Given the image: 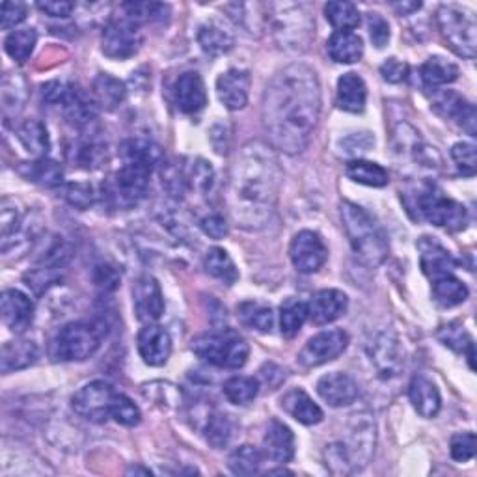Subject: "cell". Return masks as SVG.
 I'll list each match as a JSON object with an SVG mask.
<instances>
[{
	"label": "cell",
	"instance_id": "obj_1",
	"mask_svg": "<svg viewBox=\"0 0 477 477\" xmlns=\"http://www.w3.org/2000/svg\"><path fill=\"white\" fill-rule=\"evenodd\" d=\"M321 114V84L316 71L291 64L278 71L263 94V127L274 150L287 155L308 148Z\"/></svg>",
	"mask_w": 477,
	"mask_h": 477
},
{
	"label": "cell",
	"instance_id": "obj_2",
	"mask_svg": "<svg viewBox=\"0 0 477 477\" xmlns=\"http://www.w3.org/2000/svg\"><path fill=\"white\" fill-rule=\"evenodd\" d=\"M280 179L277 155L260 142L246 144L230 176V207L238 224L260 228L267 223L277 206Z\"/></svg>",
	"mask_w": 477,
	"mask_h": 477
},
{
	"label": "cell",
	"instance_id": "obj_3",
	"mask_svg": "<svg viewBox=\"0 0 477 477\" xmlns=\"http://www.w3.org/2000/svg\"><path fill=\"white\" fill-rule=\"evenodd\" d=\"M341 223L360 263L379 267L388 258V237L371 213L356 204H351V201H343Z\"/></svg>",
	"mask_w": 477,
	"mask_h": 477
},
{
	"label": "cell",
	"instance_id": "obj_4",
	"mask_svg": "<svg viewBox=\"0 0 477 477\" xmlns=\"http://www.w3.org/2000/svg\"><path fill=\"white\" fill-rule=\"evenodd\" d=\"M375 451V424L368 414H355L347 442L330 444L325 450L326 466L332 473H351L370 463Z\"/></svg>",
	"mask_w": 477,
	"mask_h": 477
},
{
	"label": "cell",
	"instance_id": "obj_5",
	"mask_svg": "<svg viewBox=\"0 0 477 477\" xmlns=\"http://www.w3.org/2000/svg\"><path fill=\"white\" fill-rule=\"evenodd\" d=\"M191 348L199 360L220 370H241L250 355L246 340L231 328L201 334L192 340Z\"/></svg>",
	"mask_w": 477,
	"mask_h": 477
},
{
	"label": "cell",
	"instance_id": "obj_6",
	"mask_svg": "<svg viewBox=\"0 0 477 477\" xmlns=\"http://www.w3.org/2000/svg\"><path fill=\"white\" fill-rule=\"evenodd\" d=\"M277 43L285 51H304L314 35V21L301 4H269L265 6V25Z\"/></svg>",
	"mask_w": 477,
	"mask_h": 477
},
{
	"label": "cell",
	"instance_id": "obj_7",
	"mask_svg": "<svg viewBox=\"0 0 477 477\" xmlns=\"http://www.w3.org/2000/svg\"><path fill=\"white\" fill-rule=\"evenodd\" d=\"M43 101L47 106L59 110L64 120L81 133L91 129L96 121V103L79 86L64 82H49L43 86Z\"/></svg>",
	"mask_w": 477,
	"mask_h": 477
},
{
	"label": "cell",
	"instance_id": "obj_8",
	"mask_svg": "<svg viewBox=\"0 0 477 477\" xmlns=\"http://www.w3.org/2000/svg\"><path fill=\"white\" fill-rule=\"evenodd\" d=\"M103 330L91 323H69L51 343V356L57 362H82L94 356L101 345Z\"/></svg>",
	"mask_w": 477,
	"mask_h": 477
},
{
	"label": "cell",
	"instance_id": "obj_9",
	"mask_svg": "<svg viewBox=\"0 0 477 477\" xmlns=\"http://www.w3.org/2000/svg\"><path fill=\"white\" fill-rule=\"evenodd\" d=\"M436 23L444 40L458 57L473 59L477 49V25L475 15L461 6L446 4L438 10Z\"/></svg>",
	"mask_w": 477,
	"mask_h": 477
},
{
	"label": "cell",
	"instance_id": "obj_10",
	"mask_svg": "<svg viewBox=\"0 0 477 477\" xmlns=\"http://www.w3.org/2000/svg\"><path fill=\"white\" fill-rule=\"evenodd\" d=\"M416 206L419 215L438 228L458 231L465 230L468 224L466 207L463 204H458V201L444 196L433 185H427L419 191Z\"/></svg>",
	"mask_w": 477,
	"mask_h": 477
},
{
	"label": "cell",
	"instance_id": "obj_11",
	"mask_svg": "<svg viewBox=\"0 0 477 477\" xmlns=\"http://www.w3.org/2000/svg\"><path fill=\"white\" fill-rule=\"evenodd\" d=\"M118 392L105 380H94L82 387L71 399L73 411L81 418L103 424L108 418H113V409L116 403Z\"/></svg>",
	"mask_w": 477,
	"mask_h": 477
},
{
	"label": "cell",
	"instance_id": "obj_12",
	"mask_svg": "<svg viewBox=\"0 0 477 477\" xmlns=\"http://www.w3.org/2000/svg\"><path fill=\"white\" fill-rule=\"evenodd\" d=\"M142 47V34L138 25L131 23L127 17L123 20H113L105 30L101 38V49L105 57L113 60H127L133 59Z\"/></svg>",
	"mask_w": 477,
	"mask_h": 477
},
{
	"label": "cell",
	"instance_id": "obj_13",
	"mask_svg": "<svg viewBox=\"0 0 477 477\" xmlns=\"http://www.w3.org/2000/svg\"><path fill=\"white\" fill-rule=\"evenodd\" d=\"M348 345V334L343 330H325V332L308 340L299 353V364L304 368H319L323 364L336 360Z\"/></svg>",
	"mask_w": 477,
	"mask_h": 477
},
{
	"label": "cell",
	"instance_id": "obj_14",
	"mask_svg": "<svg viewBox=\"0 0 477 477\" xmlns=\"http://www.w3.org/2000/svg\"><path fill=\"white\" fill-rule=\"evenodd\" d=\"M289 258L299 272L314 274L325 265L328 250L319 233L304 230L293 237L289 246Z\"/></svg>",
	"mask_w": 477,
	"mask_h": 477
},
{
	"label": "cell",
	"instance_id": "obj_15",
	"mask_svg": "<svg viewBox=\"0 0 477 477\" xmlns=\"http://www.w3.org/2000/svg\"><path fill=\"white\" fill-rule=\"evenodd\" d=\"M150 167L135 162H125L123 167L114 174L113 181V194L118 198L123 206H137L150 189Z\"/></svg>",
	"mask_w": 477,
	"mask_h": 477
},
{
	"label": "cell",
	"instance_id": "obj_16",
	"mask_svg": "<svg viewBox=\"0 0 477 477\" xmlns=\"http://www.w3.org/2000/svg\"><path fill=\"white\" fill-rule=\"evenodd\" d=\"M133 302H135V314L142 323H155L164 314V297L159 282L144 274L133 287Z\"/></svg>",
	"mask_w": 477,
	"mask_h": 477
},
{
	"label": "cell",
	"instance_id": "obj_17",
	"mask_svg": "<svg viewBox=\"0 0 477 477\" xmlns=\"http://www.w3.org/2000/svg\"><path fill=\"white\" fill-rule=\"evenodd\" d=\"M137 343L142 360L153 368H160L172 355L170 334L159 325H145L138 332Z\"/></svg>",
	"mask_w": 477,
	"mask_h": 477
},
{
	"label": "cell",
	"instance_id": "obj_18",
	"mask_svg": "<svg viewBox=\"0 0 477 477\" xmlns=\"http://www.w3.org/2000/svg\"><path fill=\"white\" fill-rule=\"evenodd\" d=\"M252 77L245 69H228L216 81V94L228 110H241L248 103Z\"/></svg>",
	"mask_w": 477,
	"mask_h": 477
},
{
	"label": "cell",
	"instance_id": "obj_19",
	"mask_svg": "<svg viewBox=\"0 0 477 477\" xmlns=\"http://www.w3.org/2000/svg\"><path fill=\"white\" fill-rule=\"evenodd\" d=\"M174 101L183 114H198L207 105L206 84L196 71H187L174 84Z\"/></svg>",
	"mask_w": 477,
	"mask_h": 477
},
{
	"label": "cell",
	"instance_id": "obj_20",
	"mask_svg": "<svg viewBox=\"0 0 477 477\" xmlns=\"http://www.w3.org/2000/svg\"><path fill=\"white\" fill-rule=\"evenodd\" d=\"M348 306V299L340 289H323L316 293L308 302V317L311 323L321 326L338 321Z\"/></svg>",
	"mask_w": 477,
	"mask_h": 477
},
{
	"label": "cell",
	"instance_id": "obj_21",
	"mask_svg": "<svg viewBox=\"0 0 477 477\" xmlns=\"http://www.w3.org/2000/svg\"><path fill=\"white\" fill-rule=\"evenodd\" d=\"M317 394L330 407H348L356 401L360 390L356 380L347 373H328L317 382Z\"/></svg>",
	"mask_w": 477,
	"mask_h": 477
},
{
	"label": "cell",
	"instance_id": "obj_22",
	"mask_svg": "<svg viewBox=\"0 0 477 477\" xmlns=\"http://www.w3.org/2000/svg\"><path fill=\"white\" fill-rule=\"evenodd\" d=\"M3 321L15 334H23L34 321V302L25 293L6 289L3 293Z\"/></svg>",
	"mask_w": 477,
	"mask_h": 477
},
{
	"label": "cell",
	"instance_id": "obj_23",
	"mask_svg": "<svg viewBox=\"0 0 477 477\" xmlns=\"http://www.w3.org/2000/svg\"><path fill=\"white\" fill-rule=\"evenodd\" d=\"M371 360L384 379L395 377L403 368V348L392 332H382L371 345Z\"/></svg>",
	"mask_w": 477,
	"mask_h": 477
},
{
	"label": "cell",
	"instance_id": "obj_24",
	"mask_svg": "<svg viewBox=\"0 0 477 477\" xmlns=\"http://www.w3.org/2000/svg\"><path fill=\"white\" fill-rule=\"evenodd\" d=\"M263 453L272 463L285 465L295 455V436L293 431L278 419H272L263 436Z\"/></svg>",
	"mask_w": 477,
	"mask_h": 477
},
{
	"label": "cell",
	"instance_id": "obj_25",
	"mask_svg": "<svg viewBox=\"0 0 477 477\" xmlns=\"http://www.w3.org/2000/svg\"><path fill=\"white\" fill-rule=\"evenodd\" d=\"M418 248H419L421 269H424V272L433 280L438 277H444V274H451V270L457 265L453 255L442 245L433 241L429 237H421Z\"/></svg>",
	"mask_w": 477,
	"mask_h": 477
},
{
	"label": "cell",
	"instance_id": "obj_26",
	"mask_svg": "<svg viewBox=\"0 0 477 477\" xmlns=\"http://www.w3.org/2000/svg\"><path fill=\"white\" fill-rule=\"evenodd\" d=\"M434 110L444 118L455 120L470 137H475V108L465 98L455 91H444L434 99Z\"/></svg>",
	"mask_w": 477,
	"mask_h": 477
},
{
	"label": "cell",
	"instance_id": "obj_27",
	"mask_svg": "<svg viewBox=\"0 0 477 477\" xmlns=\"http://www.w3.org/2000/svg\"><path fill=\"white\" fill-rule=\"evenodd\" d=\"M67 157L73 167L84 168V170H96L106 160V144H103L94 135L84 133L73 148L67 152Z\"/></svg>",
	"mask_w": 477,
	"mask_h": 477
},
{
	"label": "cell",
	"instance_id": "obj_28",
	"mask_svg": "<svg viewBox=\"0 0 477 477\" xmlns=\"http://www.w3.org/2000/svg\"><path fill=\"white\" fill-rule=\"evenodd\" d=\"M368 101V86L356 73H345L338 81V106L345 113L360 114Z\"/></svg>",
	"mask_w": 477,
	"mask_h": 477
},
{
	"label": "cell",
	"instance_id": "obj_29",
	"mask_svg": "<svg viewBox=\"0 0 477 477\" xmlns=\"http://www.w3.org/2000/svg\"><path fill=\"white\" fill-rule=\"evenodd\" d=\"M409 397L412 407L421 418H434L442 407V397L438 388L426 377H414L409 387Z\"/></svg>",
	"mask_w": 477,
	"mask_h": 477
},
{
	"label": "cell",
	"instance_id": "obj_30",
	"mask_svg": "<svg viewBox=\"0 0 477 477\" xmlns=\"http://www.w3.org/2000/svg\"><path fill=\"white\" fill-rule=\"evenodd\" d=\"M40 353L35 343L28 340L21 341H8L3 347V353H0V370H3L4 375L12 371H20L30 368L32 364L38 360Z\"/></svg>",
	"mask_w": 477,
	"mask_h": 477
},
{
	"label": "cell",
	"instance_id": "obj_31",
	"mask_svg": "<svg viewBox=\"0 0 477 477\" xmlns=\"http://www.w3.org/2000/svg\"><path fill=\"white\" fill-rule=\"evenodd\" d=\"M282 409L302 426H317L323 421V411L306 392L291 390L282 397Z\"/></svg>",
	"mask_w": 477,
	"mask_h": 477
},
{
	"label": "cell",
	"instance_id": "obj_32",
	"mask_svg": "<svg viewBox=\"0 0 477 477\" xmlns=\"http://www.w3.org/2000/svg\"><path fill=\"white\" fill-rule=\"evenodd\" d=\"M326 49L330 59L338 64H355L364 57V42L355 32H334Z\"/></svg>",
	"mask_w": 477,
	"mask_h": 477
},
{
	"label": "cell",
	"instance_id": "obj_33",
	"mask_svg": "<svg viewBox=\"0 0 477 477\" xmlns=\"http://www.w3.org/2000/svg\"><path fill=\"white\" fill-rule=\"evenodd\" d=\"M123 162H135L144 164V167L155 168L162 160V150L160 145L148 138H129L121 144L120 150Z\"/></svg>",
	"mask_w": 477,
	"mask_h": 477
},
{
	"label": "cell",
	"instance_id": "obj_34",
	"mask_svg": "<svg viewBox=\"0 0 477 477\" xmlns=\"http://www.w3.org/2000/svg\"><path fill=\"white\" fill-rule=\"evenodd\" d=\"M91 99L103 110H116L125 99V86L110 75H99L91 86Z\"/></svg>",
	"mask_w": 477,
	"mask_h": 477
},
{
	"label": "cell",
	"instance_id": "obj_35",
	"mask_svg": "<svg viewBox=\"0 0 477 477\" xmlns=\"http://www.w3.org/2000/svg\"><path fill=\"white\" fill-rule=\"evenodd\" d=\"M21 172L28 181L35 183V185L47 187V189L59 187V185H62V181H64V170H62L60 164L57 160L45 159V157H40L38 160L28 162Z\"/></svg>",
	"mask_w": 477,
	"mask_h": 477
},
{
	"label": "cell",
	"instance_id": "obj_36",
	"mask_svg": "<svg viewBox=\"0 0 477 477\" xmlns=\"http://www.w3.org/2000/svg\"><path fill=\"white\" fill-rule=\"evenodd\" d=\"M237 316L246 328L258 330V332H270L274 326V311L269 304L258 301H245L237 306Z\"/></svg>",
	"mask_w": 477,
	"mask_h": 477
},
{
	"label": "cell",
	"instance_id": "obj_37",
	"mask_svg": "<svg viewBox=\"0 0 477 477\" xmlns=\"http://www.w3.org/2000/svg\"><path fill=\"white\" fill-rule=\"evenodd\" d=\"M345 174L348 179H353L355 183H360V185H368V187H387L390 176L384 170L380 164L371 162V160H351L347 162Z\"/></svg>",
	"mask_w": 477,
	"mask_h": 477
},
{
	"label": "cell",
	"instance_id": "obj_38",
	"mask_svg": "<svg viewBox=\"0 0 477 477\" xmlns=\"http://www.w3.org/2000/svg\"><path fill=\"white\" fill-rule=\"evenodd\" d=\"M433 299L442 308H453L468 299V287L453 274H444L433 280Z\"/></svg>",
	"mask_w": 477,
	"mask_h": 477
},
{
	"label": "cell",
	"instance_id": "obj_39",
	"mask_svg": "<svg viewBox=\"0 0 477 477\" xmlns=\"http://www.w3.org/2000/svg\"><path fill=\"white\" fill-rule=\"evenodd\" d=\"M204 267L209 277L226 285H233L238 280V270L224 248H211L204 260Z\"/></svg>",
	"mask_w": 477,
	"mask_h": 477
},
{
	"label": "cell",
	"instance_id": "obj_40",
	"mask_svg": "<svg viewBox=\"0 0 477 477\" xmlns=\"http://www.w3.org/2000/svg\"><path fill=\"white\" fill-rule=\"evenodd\" d=\"M17 137H20L21 144L32 155L45 157L51 148L47 127L40 120L23 121L20 127H17Z\"/></svg>",
	"mask_w": 477,
	"mask_h": 477
},
{
	"label": "cell",
	"instance_id": "obj_41",
	"mask_svg": "<svg viewBox=\"0 0 477 477\" xmlns=\"http://www.w3.org/2000/svg\"><path fill=\"white\" fill-rule=\"evenodd\" d=\"M198 43L211 57H220L233 49V35L216 23H207L198 30Z\"/></svg>",
	"mask_w": 477,
	"mask_h": 477
},
{
	"label": "cell",
	"instance_id": "obj_42",
	"mask_svg": "<svg viewBox=\"0 0 477 477\" xmlns=\"http://www.w3.org/2000/svg\"><path fill=\"white\" fill-rule=\"evenodd\" d=\"M458 77V67L453 62H448L440 57L429 59L424 66H421V81L427 88H440L444 84L455 82Z\"/></svg>",
	"mask_w": 477,
	"mask_h": 477
},
{
	"label": "cell",
	"instance_id": "obj_43",
	"mask_svg": "<svg viewBox=\"0 0 477 477\" xmlns=\"http://www.w3.org/2000/svg\"><path fill=\"white\" fill-rule=\"evenodd\" d=\"M308 319V304L299 299H287L280 306V330L282 336L295 338Z\"/></svg>",
	"mask_w": 477,
	"mask_h": 477
},
{
	"label": "cell",
	"instance_id": "obj_44",
	"mask_svg": "<svg viewBox=\"0 0 477 477\" xmlns=\"http://www.w3.org/2000/svg\"><path fill=\"white\" fill-rule=\"evenodd\" d=\"M223 390L233 405H248L260 394V380L254 377H231L224 382Z\"/></svg>",
	"mask_w": 477,
	"mask_h": 477
},
{
	"label": "cell",
	"instance_id": "obj_45",
	"mask_svg": "<svg viewBox=\"0 0 477 477\" xmlns=\"http://www.w3.org/2000/svg\"><path fill=\"white\" fill-rule=\"evenodd\" d=\"M325 15L338 32H353L360 25V12L351 3H328Z\"/></svg>",
	"mask_w": 477,
	"mask_h": 477
},
{
	"label": "cell",
	"instance_id": "obj_46",
	"mask_svg": "<svg viewBox=\"0 0 477 477\" xmlns=\"http://www.w3.org/2000/svg\"><path fill=\"white\" fill-rule=\"evenodd\" d=\"M262 453L254 446H241L231 451L228 457V466L235 475H254L260 472L262 466Z\"/></svg>",
	"mask_w": 477,
	"mask_h": 477
},
{
	"label": "cell",
	"instance_id": "obj_47",
	"mask_svg": "<svg viewBox=\"0 0 477 477\" xmlns=\"http://www.w3.org/2000/svg\"><path fill=\"white\" fill-rule=\"evenodd\" d=\"M35 42H38V34H35L34 28L15 30L6 38L4 49L15 62L23 64L30 59V54L35 47Z\"/></svg>",
	"mask_w": 477,
	"mask_h": 477
},
{
	"label": "cell",
	"instance_id": "obj_48",
	"mask_svg": "<svg viewBox=\"0 0 477 477\" xmlns=\"http://www.w3.org/2000/svg\"><path fill=\"white\" fill-rule=\"evenodd\" d=\"M204 434L207 442L216 450L228 446L233 436V426L230 418L220 412H209L204 426Z\"/></svg>",
	"mask_w": 477,
	"mask_h": 477
},
{
	"label": "cell",
	"instance_id": "obj_49",
	"mask_svg": "<svg viewBox=\"0 0 477 477\" xmlns=\"http://www.w3.org/2000/svg\"><path fill=\"white\" fill-rule=\"evenodd\" d=\"M125 17L135 25H142L148 21L162 20V15L168 12V6L157 4V3H127L121 6Z\"/></svg>",
	"mask_w": 477,
	"mask_h": 477
},
{
	"label": "cell",
	"instance_id": "obj_50",
	"mask_svg": "<svg viewBox=\"0 0 477 477\" xmlns=\"http://www.w3.org/2000/svg\"><path fill=\"white\" fill-rule=\"evenodd\" d=\"M21 224H23V216H21V211L15 207V199L4 198L3 207H0V230H3L4 246L8 245L10 237H13L21 230Z\"/></svg>",
	"mask_w": 477,
	"mask_h": 477
},
{
	"label": "cell",
	"instance_id": "obj_51",
	"mask_svg": "<svg viewBox=\"0 0 477 477\" xmlns=\"http://www.w3.org/2000/svg\"><path fill=\"white\" fill-rule=\"evenodd\" d=\"M113 418L118 421L120 426L135 427V426L140 424L142 414H140V409L135 405V403L129 397L118 392L114 409H113Z\"/></svg>",
	"mask_w": 477,
	"mask_h": 477
},
{
	"label": "cell",
	"instance_id": "obj_52",
	"mask_svg": "<svg viewBox=\"0 0 477 477\" xmlns=\"http://www.w3.org/2000/svg\"><path fill=\"white\" fill-rule=\"evenodd\" d=\"M451 157L457 164L458 172L466 177H473L477 170V159H475V145L468 142H458L451 148Z\"/></svg>",
	"mask_w": 477,
	"mask_h": 477
},
{
	"label": "cell",
	"instance_id": "obj_53",
	"mask_svg": "<svg viewBox=\"0 0 477 477\" xmlns=\"http://www.w3.org/2000/svg\"><path fill=\"white\" fill-rule=\"evenodd\" d=\"M15 79V91H12V86L4 81L3 82V110H4V116H10V110L12 114H17L20 110L23 108V103L27 99V91H25V81L21 77L13 75Z\"/></svg>",
	"mask_w": 477,
	"mask_h": 477
},
{
	"label": "cell",
	"instance_id": "obj_54",
	"mask_svg": "<svg viewBox=\"0 0 477 477\" xmlns=\"http://www.w3.org/2000/svg\"><path fill=\"white\" fill-rule=\"evenodd\" d=\"M440 341L446 347L453 348L457 353H466L468 348L473 345L472 338L466 334V330H463L461 325H448L438 332Z\"/></svg>",
	"mask_w": 477,
	"mask_h": 477
},
{
	"label": "cell",
	"instance_id": "obj_55",
	"mask_svg": "<svg viewBox=\"0 0 477 477\" xmlns=\"http://www.w3.org/2000/svg\"><path fill=\"white\" fill-rule=\"evenodd\" d=\"M475 434L473 433H457L451 436L450 451L457 463H466L475 455Z\"/></svg>",
	"mask_w": 477,
	"mask_h": 477
},
{
	"label": "cell",
	"instance_id": "obj_56",
	"mask_svg": "<svg viewBox=\"0 0 477 477\" xmlns=\"http://www.w3.org/2000/svg\"><path fill=\"white\" fill-rule=\"evenodd\" d=\"M64 194L69 204L77 209H88L94 204V189L86 185V183H73V185H67Z\"/></svg>",
	"mask_w": 477,
	"mask_h": 477
},
{
	"label": "cell",
	"instance_id": "obj_57",
	"mask_svg": "<svg viewBox=\"0 0 477 477\" xmlns=\"http://www.w3.org/2000/svg\"><path fill=\"white\" fill-rule=\"evenodd\" d=\"M368 28H370L371 42H373V45L377 49H382V47L388 45V42H390V25L380 13H370L368 15Z\"/></svg>",
	"mask_w": 477,
	"mask_h": 477
},
{
	"label": "cell",
	"instance_id": "obj_58",
	"mask_svg": "<svg viewBox=\"0 0 477 477\" xmlns=\"http://www.w3.org/2000/svg\"><path fill=\"white\" fill-rule=\"evenodd\" d=\"M0 27L3 30H10L27 20V6L23 3H4L3 13H0Z\"/></svg>",
	"mask_w": 477,
	"mask_h": 477
},
{
	"label": "cell",
	"instance_id": "obj_59",
	"mask_svg": "<svg viewBox=\"0 0 477 477\" xmlns=\"http://www.w3.org/2000/svg\"><path fill=\"white\" fill-rule=\"evenodd\" d=\"M380 75L384 81H388L392 84H399L407 79L409 66L397 59H390L380 66Z\"/></svg>",
	"mask_w": 477,
	"mask_h": 477
},
{
	"label": "cell",
	"instance_id": "obj_60",
	"mask_svg": "<svg viewBox=\"0 0 477 477\" xmlns=\"http://www.w3.org/2000/svg\"><path fill=\"white\" fill-rule=\"evenodd\" d=\"M201 230L206 231V235L213 238H224L228 235V224L226 220L220 215H209L204 220H201Z\"/></svg>",
	"mask_w": 477,
	"mask_h": 477
},
{
	"label": "cell",
	"instance_id": "obj_61",
	"mask_svg": "<svg viewBox=\"0 0 477 477\" xmlns=\"http://www.w3.org/2000/svg\"><path fill=\"white\" fill-rule=\"evenodd\" d=\"M96 282L99 287H103L105 291H113L118 287L120 284V274L116 272V269L113 267H98V272H96Z\"/></svg>",
	"mask_w": 477,
	"mask_h": 477
},
{
	"label": "cell",
	"instance_id": "obj_62",
	"mask_svg": "<svg viewBox=\"0 0 477 477\" xmlns=\"http://www.w3.org/2000/svg\"><path fill=\"white\" fill-rule=\"evenodd\" d=\"M38 8L47 13L49 17H69L71 12L75 10L73 3H59V0H47V3H38Z\"/></svg>",
	"mask_w": 477,
	"mask_h": 477
},
{
	"label": "cell",
	"instance_id": "obj_63",
	"mask_svg": "<svg viewBox=\"0 0 477 477\" xmlns=\"http://www.w3.org/2000/svg\"><path fill=\"white\" fill-rule=\"evenodd\" d=\"M394 8L399 15H411L421 8V3H395Z\"/></svg>",
	"mask_w": 477,
	"mask_h": 477
}]
</instances>
